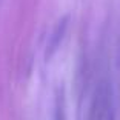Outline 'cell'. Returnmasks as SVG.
Returning <instances> with one entry per match:
<instances>
[{
	"mask_svg": "<svg viewBox=\"0 0 120 120\" xmlns=\"http://www.w3.org/2000/svg\"><path fill=\"white\" fill-rule=\"evenodd\" d=\"M54 120H66L65 116V99L63 91H60L56 97V108H54Z\"/></svg>",
	"mask_w": 120,
	"mask_h": 120,
	"instance_id": "cell-1",
	"label": "cell"
}]
</instances>
